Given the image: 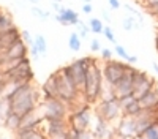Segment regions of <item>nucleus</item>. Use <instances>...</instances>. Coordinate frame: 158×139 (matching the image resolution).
I'll return each mask as SVG.
<instances>
[{
    "label": "nucleus",
    "instance_id": "f257e3e1",
    "mask_svg": "<svg viewBox=\"0 0 158 139\" xmlns=\"http://www.w3.org/2000/svg\"><path fill=\"white\" fill-rule=\"evenodd\" d=\"M40 101H41L40 88H36L33 82H25L18 88V92L8 101V106L13 112L19 114V116H25V114L40 108V104H41Z\"/></svg>",
    "mask_w": 158,
    "mask_h": 139
},
{
    "label": "nucleus",
    "instance_id": "f03ea898",
    "mask_svg": "<svg viewBox=\"0 0 158 139\" xmlns=\"http://www.w3.org/2000/svg\"><path fill=\"white\" fill-rule=\"evenodd\" d=\"M103 65L100 62H94L87 70V79H85V88H84V96L89 104H95L100 101L101 92H103Z\"/></svg>",
    "mask_w": 158,
    "mask_h": 139
},
{
    "label": "nucleus",
    "instance_id": "7ed1b4c3",
    "mask_svg": "<svg viewBox=\"0 0 158 139\" xmlns=\"http://www.w3.org/2000/svg\"><path fill=\"white\" fill-rule=\"evenodd\" d=\"M94 62H97V59L90 57V55H85V57H81L77 59L68 65L62 67V71L67 74V78L71 79L76 85V88L79 92L84 93V88H85V79H87V70L89 67L92 65Z\"/></svg>",
    "mask_w": 158,
    "mask_h": 139
},
{
    "label": "nucleus",
    "instance_id": "20e7f679",
    "mask_svg": "<svg viewBox=\"0 0 158 139\" xmlns=\"http://www.w3.org/2000/svg\"><path fill=\"white\" fill-rule=\"evenodd\" d=\"M40 111H41L44 120H65L70 114L68 104L65 101H62L60 98L41 101Z\"/></svg>",
    "mask_w": 158,
    "mask_h": 139
},
{
    "label": "nucleus",
    "instance_id": "39448f33",
    "mask_svg": "<svg viewBox=\"0 0 158 139\" xmlns=\"http://www.w3.org/2000/svg\"><path fill=\"white\" fill-rule=\"evenodd\" d=\"M56 74H57V93H59V98L70 106L82 92L77 90L74 82L67 78V74L62 71V68H59L56 71Z\"/></svg>",
    "mask_w": 158,
    "mask_h": 139
},
{
    "label": "nucleus",
    "instance_id": "423d86ee",
    "mask_svg": "<svg viewBox=\"0 0 158 139\" xmlns=\"http://www.w3.org/2000/svg\"><path fill=\"white\" fill-rule=\"evenodd\" d=\"M95 116L104 119L106 122H118V119L122 117V106H120V100L112 98V100H104L98 101L97 108H95Z\"/></svg>",
    "mask_w": 158,
    "mask_h": 139
},
{
    "label": "nucleus",
    "instance_id": "0eeeda50",
    "mask_svg": "<svg viewBox=\"0 0 158 139\" xmlns=\"http://www.w3.org/2000/svg\"><path fill=\"white\" fill-rule=\"evenodd\" d=\"M128 68V63L123 60H109L103 63V79L109 85H115L123 78V74Z\"/></svg>",
    "mask_w": 158,
    "mask_h": 139
},
{
    "label": "nucleus",
    "instance_id": "6e6552de",
    "mask_svg": "<svg viewBox=\"0 0 158 139\" xmlns=\"http://www.w3.org/2000/svg\"><path fill=\"white\" fill-rule=\"evenodd\" d=\"M5 78L8 81H15V82H21V84L33 82L35 81V73H33L32 65H30V57L22 59L15 68L5 74Z\"/></svg>",
    "mask_w": 158,
    "mask_h": 139
},
{
    "label": "nucleus",
    "instance_id": "1a4fd4ad",
    "mask_svg": "<svg viewBox=\"0 0 158 139\" xmlns=\"http://www.w3.org/2000/svg\"><path fill=\"white\" fill-rule=\"evenodd\" d=\"M139 70L135 68V65H130L128 63V68L123 74V78L118 81L115 85H114V93H115V98L122 100L125 96H130L133 95L135 92V85H133V81H135V76Z\"/></svg>",
    "mask_w": 158,
    "mask_h": 139
},
{
    "label": "nucleus",
    "instance_id": "9d476101",
    "mask_svg": "<svg viewBox=\"0 0 158 139\" xmlns=\"http://www.w3.org/2000/svg\"><path fill=\"white\" fill-rule=\"evenodd\" d=\"M67 122H68L70 128H74L77 131H87V130H90V123H92L90 106L71 111L68 114V117H67Z\"/></svg>",
    "mask_w": 158,
    "mask_h": 139
},
{
    "label": "nucleus",
    "instance_id": "9b49d317",
    "mask_svg": "<svg viewBox=\"0 0 158 139\" xmlns=\"http://www.w3.org/2000/svg\"><path fill=\"white\" fill-rule=\"evenodd\" d=\"M133 85H135V92L133 95L141 100L144 95H147L150 90H153V88L156 87V81L155 78H152V76H149L146 71H138L136 76H135V81H133Z\"/></svg>",
    "mask_w": 158,
    "mask_h": 139
},
{
    "label": "nucleus",
    "instance_id": "f8f14e48",
    "mask_svg": "<svg viewBox=\"0 0 158 139\" xmlns=\"http://www.w3.org/2000/svg\"><path fill=\"white\" fill-rule=\"evenodd\" d=\"M115 134L118 137H130V139H136L138 137V123L135 117H127L122 116L117 122L115 126Z\"/></svg>",
    "mask_w": 158,
    "mask_h": 139
},
{
    "label": "nucleus",
    "instance_id": "ddd939ff",
    "mask_svg": "<svg viewBox=\"0 0 158 139\" xmlns=\"http://www.w3.org/2000/svg\"><path fill=\"white\" fill-rule=\"evenodd\" d=\"M92 133H94L95 139H115V128H112L111 123L106 122L104 119L95 116V125L92 128Z\"/></svg>",
    "mask_w": 158,
    "mask_h": 139
},
{
    "label": "nucleus",
    "instance_id": "4468645a",
    "mask_svg": "<svg viewBox=\"0 0 158 139\" xmlns=\"http://www.w3.org/2000/svg\"><path fill=\"white\" fill-rule=\"evenodd\" d=\"M40 92H41V101L59 98V93H57V74H56V71L48 76V79L43 82L41 87H40Z\"/></svg>",
    "mask_w": 158,
    "mask_h": 139
},
{
    "label": "nucleus",
    "instance_id": "2eb2a0df",
    "mask_svg": "<svg viewBox=\"0 0 158 139\" xmlns=\"http://www.w3.org/2000/svg\"><path fill=\"white\" fill-rule=\"evenodd\" d=\"M40 109V108H38ZM32 111L29 114H25V116H22L21 119V126H19V130H30V128H41V125L44 123V117H43V114L41 111ZM18 130V131H19Z\"/></svg>",
    "mask_w": 158,
    "mask_h": 139
},
{
    "label": "nucleus",
    "instance_id": "dca6fc26",
    "mask_svg": "<svg viewBox=\"0 0 158 139\" xmlns=\"http://www.w3.org/2000/svg\"><path fill=\"white\" fill-rule=\"evenodd\" d=\"M120 106H122V116L127 117H136L138 114L142 111L141 104H139V100L135 95H130L120 100Z\"/></svg>",
    "mask_w": 158,
    "mask_h": 139
},
{
    "label": "nucleus",
    "instance_id": "f3484780",
    "mask_svg": "<svg viewBox=\"0 0 158 139\" xmlns=\"http://www.w3.org/2000/svg\"><path fill=\"white\" fill-rule=\"evenodd\" d=\"M54 19L57 22H60L62 25H65V27H70V25H77V22L81 21L79 19V14L71 10V8H63L60 13H56L54 14Z\"/></svg>",
    "mask_w": 158,
    "mask_h": 139
},
{
    "label": "nucleus",
    "instance_id": "a211bd4d",
    "mask_svg": "<svg viewBox=\"0 0 158 139\" xmlns=\"http://www.w3.org/2000/svg\"><path fill=\"white\" fill-rule=\"evenodd\" d=\"M68 128L70 126H68L67 119L65 120H44V133H46V136L65 133Z\"/></svg>",
    "mask_w": 158,
    "mask_h": 139
},
{
    "label": "nucleus",
    "instance_id": "6ab92c4d",
    "mask_svg": "<svg viewBox=\"0 0 158 139\" xmlns=\"http://www.w3.org/2000/svg\"><path fill=\"white\" fill-rule=\"evenodd\" d=\"M139 104H141L142 109L158 112V87H155L153 90H150L147 95H144L139 100Z\"/></svg>",
    "mask_w": 158,
    "mask_h": 139
},
{
    "label": "nucleus",
    "instance_id": "aec40b11",
    "mask_svg": "<svg viewBox=\"0 0 158 139\" xmlns=\"http://www.w3.org/2000/svg\"><path fill=\"white\" fill-rule=\"evenodd\" d=\"M21 119H22V116H19V114H16V112H13V111L10 109V106H8L6 116H5V119H3L5 128L10 130V131H13V133H16V131L19 130V126H21Z\"/></svg>",
    "mask_w": 158,
    "mask_h": 139
},
{
    "label": "nucleus",
    "instance_id": "412c9836",
    "mask_svg": "<svg viewBox=\"0 0 158 139\" xmlns=\"http://www.w3.org/2000/svg\"><path fill=\"white\" fill-rule=\"evenodd\" d=\"M13 25H15V24H13L11 14H10V13H6V11H3L2 14H0V35L5 33L6 30H10Z\"/></svg>",
    "mask_w": 158,
    "mask_h": 139
},
{
    "label": "nucleus",
    "instance_id": "4be33fe9",
    "mask_svg": "<svg viewBox=\"0 0 158 139\" xmlns=\"http://www.w3.org/2000/svg\"><path fill=\"white\" fill-rule=\"evenodd\" d=\"M139 27H141V22H139L135 16H127V18H123V21H122V29L127 30V32H131V30L139 29Z\"/></svg>",
    "mask_w": 158,
    "mask_h": 139
},
{
    "label": "nucleus",
    "instance_id": "5701e85b",
    "mask_svg": "<svg viewBox=\"0 0 158 139\" xmlns=\"http://www.w3.org/2000/svg\"><path fill=\"white\" fill-rule=\"evenodd\" d=\"M36 49H38V52L41 57H44L48 54V41H46V38L43 35H36L35 36V44H33Z\"/></svg>",
    "mask_w": 158,
    "mask_h": 139
},
{
    "label": "nucleus",
    "instance_id": "b1692460",
    "mask_svg": "<svg viewBox=\"0 0 158 139\" xmlns=\"http://www.w3.org/2000/svg\"><path fill=\"white\" fill-rule=\"evenodd\" d=\"M87 24H89V27H90V32L95 33V35H100V33H103V30H104V24H103V21L98 19V18H90Z\"/></svg>",
    "mask_w": 158,
    "mask_h": 139
},
{
    "label": "nucleus",
    "instance_id": "393cba45",
    "mask_svg": "<svg viewBox=\"0 0 158 139\" xmlns=\"http://www.w3.org/2000/svg\"><path fill=\"white\" fill-rule=\"evenodd\" d=\"M81 46H82V41H81V36L77 35V32H73L68 38V47L71 51H74V52H77V51H81Z\"/></svg>",
    "mask_w": 158,
    "mask_h": 139
},
{
    "label": "nucleus",
    "instance_id": "a878e982",
    "mask_svg": "<svg viewBox=\"0 0 158 139\" xmlns=\"http://www.w3.org/2000/svg\"><path fill=\"white\" fill-rule=\"evenodd\" d=\"M30 13H32V14H33L36 19H41V21H46V19H49V18H51V13H49V11L41 10L40 6H36V5H33V6H32Z\"/></svg>",
    "mask_w": 158,
    "mask_h": 139
},
{
    "label": "nucleus",
    "instance_id": "bb28decb",
    "mask_svg": "<svg viewBox=\"0 0 158 139\" xmlns=\"http://www.w3.org/2000/svg\"><path fill=\"white\" fill-rule=\"evenodd\" d=\"M76 32H77V35L81 36V40L82 38H87L89 36V33H90V27H89V24H85V22H82V21H79L77 22V25H76Z\"/></svg>",
    "mask_w": 158,
    "mask_h": 139
},
{
    "label": "nucleus",
    "instance_id": "cd10ccee",
    "mask_svg": "<svg viewBox=\"0 0 158 139\" xmlns=\"http://www.w3.org/2000/svg\"><path fill=\"white\" fill-rule=\"evenodd\" d=\"M139 139H158V122L155 125H152Z\"/></svg>",
    "mask_w": 158,
    "mask_h": 139
},
{
    "label": "nucleus",
    "instance_id": "c85d7f7f",
    "mask_svg": "<svg viewBox=\"0 0 158 139\" xmlns=\"http://www.w3.org/2000/svg\"><path fill=\"white\" fill-rule=\"evenodd\" d=\"M114 52L118 55V57H120L122 60H125V62H128V59H130V54L127 52V49L122 46V44H115V47H114Z\"/></svg>",
    "mask_w": 158,
    "mask_h": 139
},
{
    "label": "nucleus",
    "instance_id": "c756f323",
    "mask_svg": "<svg viewBox=\"0 0 158 139\" xmlns=\"http://www.w3.org/2000/svg\"><path fill=\"white\" fill-rule=\"evenodd\" d=\"M103 35H104V38H106L108 41H111V43L117 44V40H115V33H114V30H112V29L109 27V25H104Z\"/></svg>",
    "mask_w": 158,
    "mask_h": 139
},
{
    "label": "nucleus",
    "instance_id": "7c9ffc66",
    "mask_svg": "<svg viewBox=\"0 0 158 139\" xmlns=\"http://www.w3.org/2000/svg\"><path fill=\"white\" fill-rule=\"evenodd\" d=\"M21 36H22V40L25 41V44H27V46H33V44H35V38H32L30 32L21 30Z\"/></svg>",
    "mask_w": 158,
    "mask_h": 139
},
{
    "label": "nucleus",
    "instance_id": "2f4dec72",
    "mask_svg": "<svg viewBox=\"0 0 158 139\" xmlns=\"http://www.w3.org/2000/svg\"><path fill=\"white\" fill-rule=\"evenodd\" d=\"M100 54H101V60H103V62L112 60V49H109V47H103V49L100 51Z\"/></svg>",
    "mask_w": 158,
    "mask_h": 139
},
{
    "label": "nucleus",
    "instance_id": "473e14b6",
    "mask_svg": "<svg viewBox=\"0 0 158 139\" xmlns=\"http://www.w3.org/2000/svg\"><path fill=\"white\" fill-rule=\"evenodd\" d=\"M6 111H8V101L0 98V122H2L6 116Z\"/></svg>",
    "mask_w": 158,
    "mask_h": 139
},
{
    "label": "nucleus",
    "instance_id": "72a5a7b5",
    "mask_svg": "<svg viewBox=\"0 0 158 139\" xmlns=\"http://www.w3.org/2000/svg\"><path fill=\"white\" fill-rule=\"evenodd\" d=\"M142 5L147 11H152V10L158 8V0H142Z\"/></svg>",
    "mask_w": 158,
    "mask_h": 139
},
{
    "label": "nucleus",
    "instance_id": "f704fd0d",
    "mask_svg": "<svg viewBox=\"0 0 158 139\" xmlns=\"http://www.w3.org/2000/svg\"><path fill=\"white\" fill-rule=\"evenodd\" d=\"M103 47H101V43L97 40V38H92V41H90V51L92 52H100Z\"/></svg>",
    "mask_w": 158,
    "mask_h": 139
},
{
    "label": "nucleus",
    "instance_id": "c9c22d12",
    "mask_svg": "<svg viewBox=\"0 0 158 139\" xmlns=\"http://www.w3.org/2000/svg\"><path fill=\"white\" fill-rule=\"evenodd\" d=\"M30 57L35 59V60H38L40 57H41V55H40V52H38V49H36L35 46H30Z\"/></svg>",
    "mask_w": 158,
    "mask_h": 139
},
{
    "label": "nucleus",
    "instance_id": "e433bc0d",
    "mask_svg": "<svg viewBox=\"0 0 158 139\" xmlns=\"http://www.w3.org/2000/svg\"><path fill=\"white\" fill-rule=\"evenodd\" d=\"M111 10H118L120 8V0H108Z\"/></svg>",
    "mask_w": 158,
    "mask_h": 139
},
{
    "label": "nucleus",
    "instance_id": "4c0bfd02",
    "mask_svg": "<svg viewBox=\"0 0 158 139\" xmlns=\"http://www.w3.org/2000/svg\"><path fill=\"white\" fill-rule=\"evenodd\" d=\"M92 11H94V6H92V3H84V5H82V13H84V14H90Z\"/></svg>",
    "mask_w": 158,
    "mask_h": 139
},
{
    "label": "nucleus",
    "instance_id": "58836bf2",
    "mask_svg": "<svg viewBox=\"0 0 158 139\" xmlns=\"http://www.w3.org/2000/svg\"><path fill=\"white\" fill-rule=\"evenodd\" d=\"M67 131H68V130H67ZM67 131H65V133H59V134L48 136V139H68V137H67Z\"/></svg>",
    "mask_w": 158,
    "mask_h": 139
},
{
    "label": "nucleus",
    "instance_id": "ea45409f",
    "mask_svg": "<svg viewBox=\"0 0 158 139\" xmlns=\"http://www.w3.org/2000/svg\"><path fill=\"white\" fill-rule=\"evenodd\" d=\"M52 8H54L56 13H60L65 6H62V3H59V2H52Z\"/></svg>",
    "mask_w": 158,
    "mask_h": 139
},
{
    "label": "nucleus",
    "instance_id": "a19ab883",
    "mask_svg": "<svg viewBox=\"0 0 158 139\" xmlns=\"http://www.w3.org/2000/svg\"><path fill=\"white\" fill-rule=\"evenodd\" d=\"M101 16H103V19H104V21H106L108 24L111 22V14H109V13H108L106 10H103V13H101Z\"/></svg>",
    "mask_w": 158,
    "mask_h": 139
},
{
    "label": "nucleus",
    "instance_id": "79ce46f5",
    "mask_svg": "<svg viewBox=\"0 0 158 139\" xmlns=\"http://www.w3.org/2000/svg\"><path fill=\"white\" fill-rule=\"evenodd\" d=\"M136 62H138V57H136V55H130V59H128L127 63H130V65H135Z\"/></svg>",
    "mask_w": 158,
    "mask_h": 139
},
{
    "label": "nucleus",
    "instance_id": "37998d69",
    "mask_svg": "<svg viewBox=\"0 0 158 139\" xmlns=\"http://www.w3.org/2000/svg\"><path fill=\"white\" fill-rule=\"evenodd\" d=\"M6 82V79H5V74L2 73V71H0V88H2L3 87V84Z\"/></svg>",
    "mask_w": 158,
    "mask_h": 139
},
{
    "label": "nucleus",
    "instance_id": "c03bdc74",
    "mask_svg": "<svg viewBox=\"0 0 158 139\" xmlns=\"http://www.w3.org/2000/svg\"><path fill=\"white\" fill-rule=\"evenodd\" d=\"M150 13V14L153 16V18H156L158 19V8H155V10H152V11H149Z\"/></svg>",
    "mask_w": 158,
    "mask_h": 139
},
{
    "label": "nucleus",
    "instance_id": "a18cd8bd",
    "mask_svg": "<svg viewBox=\"0 0 158 139\" xmlns=\"http://www.w3.org/2000/svg\"><path fill=\"white\" fill-rule=\"evenodd\" d=\"M152 68H153V71L158 74V63H152Z\"/></svg>",
    "mask_w": 158,
    "mask_h": 139
},
{
    "label": "nucleus",
    "instance_id": "49530a36",
    "mask_svg": "<svg viewBox=\"0 0 158 139\" xmlns=\"http://www.w3.org/2000/svg\"><path fill=\"white\" fill-rule=\"evenodd\" d=\"M155 47H156V52H158V33L155 36Z\"/></svg>",
    "mask_w": 158,
    "mask_h": 139
},
{
    "label": "nucleus",
    "instance_id": "de8ad7c7",
    "mask_svg": "<svg viewBox=\"0 0 158 139\" xmlns=\"http://www.w3.org/2000/svg\"><path fill=\"white\" fill-rule=\"evenodd\" d=\"M29 2H30V3H33V5H36V3H38V0H29Z\"/></svg>",
    "mask_w": 158,
    "mask_h": 139
},
{
    "label": "nucleus",
    "instance_id": "09e8293b",
    "mask_svg": "<svg viewBox=\"0 0 158 139\" xmlns=\"http://www.w3.org/2000/svg\"><path fill=\"white\" fill-rule=\"evenodd\" d=\"M84 3H92V0H82Z\"/></svg>",
    "mask_w": 158,
    "mask_h": 139
},
{
    "label": "nucleus",
    "instance_id": "8fccbe9b",
    "mask_svg": "<svg viewBox=\"0 0 158 139\" xmlns=\"http://www.w3.org/2000/svg\"><path fill=\"white\" fill-rule=\"evenodd\" d=\"M52 2H59V3H62V2H63V0H52Z\"/></svg>",
    "mask_w": 158,
    "mask_h": 139
},
{
    "label": "nucleus",
    "instance_id": "3c124183",
    "mask_svg": "<svg viewBox=\"0 0 158 139\" xmlns=\"http://www.w3.org/2000/svg\"><path fill=\"white\" fill-rule=\"evenodd\" d=\"M0 139H10V137H5V136H3V137H0Z\"/></svg>",
    "mask_w": 158,
    "mask_h": 139
},
{
    "label": "nucleus",
    "instance_id": "603ef678",
    "mask_svg": "<svg viewBox=\"0 0 158 139\" xmlns=\"http://www.w3.org/2000/svg\"><path fill=\"white\" fill-rule=\"evenodd\" d=\"M2 13H3V10H2V8H0V14H2Z\"/></svg>",
    "mask_w": 158,
    "mask_h": 139
},
{
    "label": "nucleus",
    "instance_id": "864d4df0",
    "mask_svg": "<svg viewBox=\"0 0 158 139\" xmlns=\"http://www.w3.org/2000/svg\"><path fill=\"white\" fill-rule=\"evenodd\" d=\"M0 98H2V96H0Z\"/></svg>",
    "mask_w": 158,
    "mask_h": 139
}]
</instances>
